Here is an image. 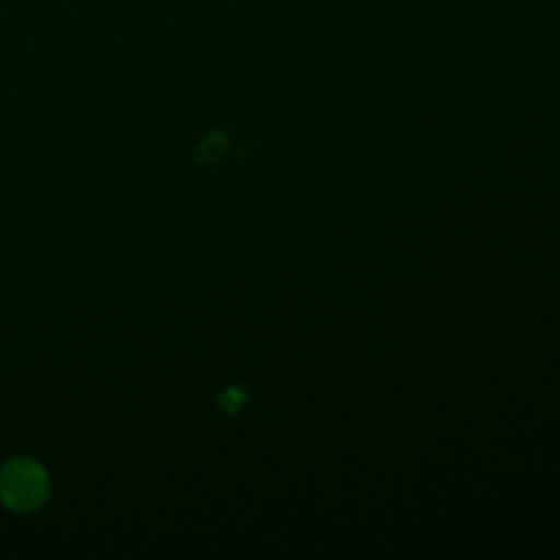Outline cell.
<instances>
[{"mask_svg": "<svg viewBox=\"0 0 560 560\" xmlns=\"http://www.w3.org/2000/svg\"><path fill=\"white\" fill-rule=\"evenodd\" d=\"M50 481L44 466L31 457H13L0 468V501L18 514L42 508L48 499Z\"/></svg>", "mask_w": 560, "mask_h": 560, "instance_id": "obj_1", "label": "cell"}, {"mask_svg": "<svg viewBox=\"0 0 560 560\" xmlns=\"http://www.w3.org/2000/svg\"><path fill=\"white\" fill-rule=\"evenodd\" d=\"M225 149H228V138L221 136V133H217V131H212V133H208V136L199 142V147H197V160L203 162V164H212V162H217V160L225 153Z\"/></svg>", "mask_w": 560, "mask_h": 560, "instance_id": "obj_2", "label": "cell"}, {"mask_svg": "<svg viewBox=\"0 0 560 560\" xmlns=\"http://www.w3.org/2000/svg\"><path fill=\"white\" fill-rule=\"evenodd\" d=\"M245 398H247V394H245L241 387H228L225 392H221V394L217 396V405H219L221 409H225L228 413H236V411L243 407Z\"/></svg>", "mask_w": 560, "mask_h": 560, "instance_id": "obj_3", "label": "cell"}]
</instances>
